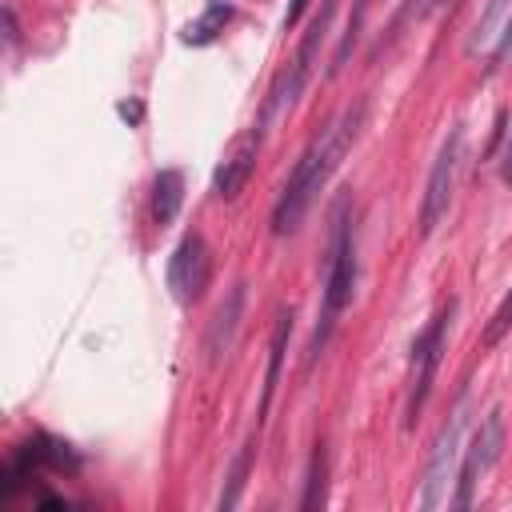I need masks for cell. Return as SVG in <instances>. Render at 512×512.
<instances>
[{
	"instance_id": "14",
	"label": "cell",
	"mask_w": 512,
	"mask_h": 512,
	"mask_svg": "<svg viewBox=\"0 0 512 512\" xmlns=\"http://www.w3.org/2000/svg\"><path fill=\"white\" fill-rule=\"evenodd\" d=\"M512 16V0H488L484 4V12L476 16V24H472V36H468V52H476V48H484L500 28H504V20Z\"/></svg>"
},
{
	"instance_id": "9",
	"label": "cell",
	"mask_w": 512,
	"mask_h": 512,
	"mask_svg": "<svg viewBox=\"0 0 512 512\" xmlns=\"http://www.w3.org/2000/svg\"><path fill=\"white\" fill-rule=\"evenodd\" d=\"M260 144H264V128H248V132H240V136L232 140V148L224 152V160H220V168H216V180H212V188H216L220 200H236V196L244 192L248 176L256 172Z\"/></svg>"
},
{
	"instance_id": "16",
	"label": "cell",
	"mask_w": 512,
	"mask_h": 512,
	"mask_svg": "<svg viewBox=\"0 0 512 512\" xmlns=\"http://www.w3.org/2000/svg\"><path fill=\"white\" fill-rule=\"evenodd\" d=\"M324 480H328V448L324 444H316V452H312V460H308V488H304V500H300V508H320L324 504Z\"/></svg>"
},
{
	"instance_id": "7",
	"label": "cell",
	"mask_w": 512,
	"mask_h": 512,
	"mask_svg": "<svg viewBox=\"0 0 512 512\" xmlns=\"http://www.w3.org/2000/svg\"><path fill=\"white\" fill-rule=\"evenodd\" d=\"M500 448H504V416H500V408H492V412L480 420V428H476V436H472V444H468V452H464V464H460V476H456L452 508L464 512V508L472 504L476 480H480V472H488V468L500 460Z\"/></svg>"
},
{
	"instance_id": "15",
	"label": "cell",
	"mask_w": 512,
	"mask_h": 512,
	"mask_svg": "<svg viewBox=\"0 0 512 512\" xmlns=\"http://www.w3.org/2000/svg\"><path fill=\"white\" fill-rule=\"evenodd\" d=\"M252 456H256V436L236 452V460H232V468H228V484H224V492H220V500H216V508H220V512H228V508H236V504H240V488H244V480H248Z\"/></svg>"
},
{
	"instance_id": "13",
	"label": "cell",
	"mask_w": 512,
	"mask_h": 512,
	"mask_svg": "<svg viewBox=\"0 0 512 512\" xmlns=\"http://www.w3.org/2000/svg\"><path fill=\"white\" fill-rule=\"evenodd\" d=\"M288 336H292V312H280L276 332H272V348H268V376H264V400H260V412H268V400H272V392H276V380H280V364H284Z\"/></svg>"
},
{
	"instance_id": "18",
	"label": "cell",
	"mask_w": 512,
	"mask_h": 512,
	"mask_svg": "<svg viewBox=\"0 0 512 512\" xmlns=\"http://www.w3.org/2000/svg\"><path fill=\"white\" fill-rule=\"evenodd\" d=\"M512 328V292L504 296V304L492 312V320H488V328H484V344H500V336Z\"/></svg>"
},
{
	"instance_id": "3",
	"label": "cell",
	"mask_w": 512,
	"mask_h": 512,
	"mask_svg": "<svg viewBox=\"0 0 512 512\" xmlns=\"http://www.w3.org/2000/svg\"><path fill=\"white\" fill-rule=\"evenodd\" d=\"M452 312H456V300H448V308L436 312V320L416 336L412 344V380H408V424L424 412L428 404V392H432V380H436V368L444 360V344H448V324H452Z\"/></svg>"
},
{
	"instance_id": "19",
	"label": "cell",
	"mask_w": 512,
	"mask_h": 512,
	"mask_svg": "<svg viewBox=\"0 0 512 512\" xmlns=\"http://www.w3.org/2000/svg\"><path fill=\"white\" fill-rule=\"evenodd\" d=\"M304 4H308V0H292V4H288V16H284V24H288V28H292V24L300 20V12H304Z\"/></svg>"
},
{
	"instance_id": "10",
	"label": "cell",
	"mask_w": 512,
	"mask_h": 512,
	"mask_svg": "<svg viewBox=\"0 0 512 512\" xmlns=\"http://www.w3.org/2000/svg\"><path fill=\"white\" fill-rule=\"evenodd\" d=\"M240 316H244V284H232V292L224 296V304L216 308L212 324H208V336H204V352L208 360L216 364L220 356H228L232 340H236V328H240Z\"/></svg>"
},
{
	"instance_id": "21",
	"label": "cell",
	"mask_w": 512,
	"mask_h": 512,
	"mask_svg": "<svg viewBox=\"0 0 512 512\" xmlns=\"http://www.w3.org/2000/svg\"><path fill=\"white\" fill-rule=\"evenodd\" d=\"M120 116H132V120H140V104H120Z\"/></svg>"
},
{
	"instance_id": "1",
	"label": "cell",
	"mask_w": 512,
	"mask_h": 512,
	"mask_svg": "<svg viewBox=\"0 0 512 512\" xmlns=\"http://www.w3.org/2000/svg\"><path fill=\"white\" fill-rule=\"evenodd\" d=\"M360 124H364V100H360L356 108H348L324 136H316V140L304 148V156H300L296 168L288 172V180H284V188H280V196H276V208H272V232H276V236L296 232V224L304 220V212H308V204L316 200V192H320L324 180L336 172L340 156L352 148Z\"/></svg>"
},
{
	"instance_id": "6",
	"label": "cell",
	"mask_w": 512,
	"mask_h": 512,
	"mask_svg": "<svg viewBox=\"0 0 512 512\" xmlns=\"http://www.w3.org/2000/svg\"><path fill=\"white\" fill-rule=\"evenodd\" d=\"M464 424H468V404L460 400L452 408V416L444 420L436 444H432V456H428V472H424V492H420V508L432 512L440 508L444 492H448V480H452V468H456V456H460V436H464Z\"/></svg>"
},
{
	"instance_id": "17",
	"label": "cell",
	"mask_w": 512,
	"mask_h": 512,
	"mask_svg": "<svg viewBox=\"0 0 512 512\" xmlns=\"http://www.w3.org/2000/svg\"><path fill=\"white\" fill-rule=\"evenodd\" d=\"M368 4H372V0H356V12H352V20H348L344 40H340V48H336V56H332V68H328L332 76H336V72L348 64V52H352V44L360 40V28H364V16H368Z\"/></svg>"
},
{
	"instance_id": "2",
	"label": "cell",
	"mask_w": 512,
	"mask_h": 512,
	"mask_svg": "<svg viewBox=\"0 0 512 512\" xmlns=\"http://www.w3.org/2000/svg\"><path fill=\"white\" fill-rule=\"evenodd\" d=\"M352 284H356V244H352V220L340 212V216H336V228H332V244H328L324 296H320V324H316V332H312L308 356H316V352L328 344V336H332L340 312H344L348 300H352Z\"/></svg>"
},
{
	"instance_id": "12",
	"label": "cell",
	"mask_w": 512,
	"mask_h": 512,
	"mask_svg": "<svg viewBox=\"0 0 512 512\" xmlns=\"http://www.w3.org/2000/svg\"><path fill=\"white\" fill-rule=\"evenodd\" d=\"M232 20V8L224 4V0H216V4H208L196 20H188L184 24V44H212L220 32H224V24Z\"/></svg>"
},
{
	"instance_id": "8",
	"label": "cell",
	"mask_w": 512,
	"mask_h": 512,
	"mask_svg": "<svg viewBox=\"0 0 512 512\" xmlns=\"http://www.w3.org/2000/svg\"><path fill=\"white\" fill-rule=\"evenodd\" d=\"M208 276H212V252H208V244H204L200 232H188L176 244L172 260H168V288H172V296L180 304H188V300H200L204 296Z\"/></svg>"
},
{
	"instance_id": "20",
	"label": "cell",
	"mask_w": 512,
	"mask_h": 512,
	"mask_svg": "<svg viewBox=\"0 0 512 512\" xmlns=\"http://www.w3.org/2000/svg\"><path fill=\"white\" fill-rule=\"evenodd\" d=\"M504 180L512 184V140H508V152H504Z\"/></svg>"
},
{
	"instance_id": "4",
	"label": "cell",
	"mask_w": 512,
	"mask_h": 512,
	"mask_svg": "<svg viewBox=\"0 0 512 512\" xmlns=\"http://www.w3.org/2000/svg\"><path fill=\"white\" fill-rule=\"evenodd\" d=\"M460 152H464V128H452L448 140L440 144L428 184H424V200H420V236H432L436 224L448 216L452 204V184H456V168H460Z\"/></svg>"
},
{
	"instance_id": "11",
	"label": "cell",
	"mask_w": 512,
	"mask_h": 512,
	"mask_svg": "<svg viewBox=\"0 0 512 512\" xmlns=\"http://www.w3.org/2000/svg\"><path fill=\"white\" fill-rule=\"evenodd\" d=\"M180 204H184V176L176 168L156 172V180H152V220L156 224H172Z\"/></svg>"
},
{
	"instance_id": "5",
	"label": "cell",
	"mask_w": 512,
	"mask_h": 512,
	"mask_svg": "<svg viewBox=\"0 0 512 512\" xmlns=\"http://www.w3.org/2000/svg\"><path fill=\"white\" fill-rule=\"evenodd\" d=\"M332 12H336V0H324V8L316 12V20H312V24H308V32H304V40H300L296 56H292V60H288V68L276 76V84H272V100H268V112L292 108V104H296V96L304 92V84H308V76H312V64H316V48H320V40H324V32H328Z\"/></svg>"
}]
</instances>
